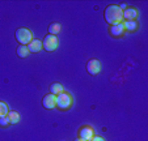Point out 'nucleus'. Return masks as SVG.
<instances>
[{
	"label": "nucleus",
	"mask_w": 148,
	"mask_h": 141,
	"mask_svg": "<svg viewBox=\"0 0 148 141\" xmlns=\"http://www.w3.org/2000/svg\"><path fill=\"white\" fill-rule=\"evenodd\" d=\"M103 16H105V20H106L108 24H110V25H117V24H119V22L122 21L123 12L121 11L118 5L112 4V5H109L105 9Z\"/></svg>",
	"instance_id": "f257e3e1"
},
{
	"label": "nucleus",
	"mask_w": 148,
	"mask_h": 141,
	"mask_svg": "<svg viewBox=\"0 0 148 141\" xmlns=\"http://www.w3.org/2000/svg\"><path fill=\"white\" fill-rule=\"evenodd\" d=\"M14 37H16L17 42H18L21 46H28V44L33 41V34L26 28H18L16 30V33H14Z\"/></svg>",
	"instance_id": "f03ea898"
},
{
	"label": "nucleus",
	"mask_w": 148,
	"mask_h": 141,
	"mask_svg": "<svg viewBox=\"0 0 148 141\" xmlns=\"http://www.w3.org/2000/svg\"><path fill=\"white\" fill-rule=\"evenodd\" d=\"M71 105H72V97H71L70 93L63 91V93L56 95V106L60 110H67L71 107Z\"/></svg>",
	"instance_id": "7ed1b4c3"
},
{
	"label": "nucleus",
	"mask_w": 148,
	"mask_h": 141,
	"mask_svg": "<svg viewBox=\"0 0 148 141\" xmlns=\"http://www.w3.org/2000/svg\"><path fill=\"white\" fill-rule=\"evenodd\" d=\"M42 46H43V48H45L46 51H49V52L55 51L56 47H58V38H56L55 35H50V34H49V35L43 39Z\"/></svg>",
	"instance_id": "20e7f679"
},
{
	"label": "nucleus",
	"mask_w": 148,
	"mask_h": 141,
	"mask_svg": "<svg viewBox=\"0 0 148 141\" xmlns=\"http://www.w3.org/2000/svg\"><path fill=\"white\" fill-rule=\"evenodd\" d=\"M87 71H88V73H90V75H93V76L98 75L100 71H101L100 61H98L97 59H92V60H89L87 63Z\"/></svg>",
	"instance_id": "39448f33"
},
{
	"label": "nucleus",
	"mask_w": 148,
	"mask_h": 141,
	"mask_svg": "<svg viewBox=\"0 0 148 141\" xmlns=\"http://www.w3.org/2000/svg\"><path fill=\"white\" fill-rule=\"evenodd\" d=\"M42 105H43L45 108H47V110L55 108L56 107V95H54V94H47V95H45L43 99H42Z\"/></svg>",
	"instance_id": "423d86ee"
},
{
	"label": "nucleus",
	"mask_w": 148,
	"mask_h": 141,
	"mask_svg": "<svg viewBox=\"0 0 148 141\" xmlns=\"http://www.w3.org/2000/svg\"><path fill=\"white\" fill-rule=\"evenodd\" d=\"M93 136H95L93 128L89 127V125H84V127H81L80 131H79V137L83 138V140H85V141H89Z\"/></svg>",
	"instance_id": "0eeeda50"
},
{
	"label": "nucleus",
	"mask_w": 148,
	"mask_h": 141,
	"mask_svg": "<svg viewBox=\"0 0 148 141\" xmlns=\"http://www.w3.org/2000/svg\"><path fill=\"white\" fill-rule=\"evenodd\" d=\"M26 47H28L29 52H39V51L43 48V46H42V41H39V39H33Z\"/></svg>",
	"instance_id": "6e6552de"
},
{
	"label": "nucleus",
	"mask_w": 148,
	"mask_h": 141,
	"mask_svg": "<svg viewBox=\"0 0 148 141\" xmlns=\"http://www.w3.org/2000/svg\"><path fill=\"white\" fill-rule=\"evenodd\" d=\"M138 17V12L134 8H127L126 11H123V18H126V21H134Z\"/></svg>",
	"instance_id": "1a4fd4ad"
},
{
	"label": "nucleus",
	"mask_w": 148,
	"mask_h": 141,
	"mask_svg": "<svg viewBox=\"0 0 148 141\" xmlns=\"http://www.w3.org/2000/svg\"><path fill=\"white\" fill-rule=\"evenodd\" d=\"M123 31H125V28H123L122 22H119V24H117V25H112V28H110V34H112L113 37L122 35Z\"/></svg>",
	"instance_id": "9d476101"
},
{
	"label": "nucleus",
	"mask_w": 148,
	"mask_h": 141,
	"mask_svg": "<svg viewBox=\"0 0 148 141\" xmlns=\"http://www.w3.org/2000/svg\"><path fill=\"white\" fill-rule=\"evenodd\" d=\"M64 91V88L60 85L59 82H54L50 85V94H54V95H58V94L63 93Z\"/></svg>",
	"instance_id": "9b49d317"
},
{
	"label": "nucleus",
	"mask_w": 148,
	"mask_h": 141,
	"mask_svg": "<svg viewBox=\"0 0 148 141\" xmlns=\"http://www.w3.org/2000/svg\"><path fill=\"white\" fill-rule=\"evenodd\" d=\"M7 118H8V120H9V124H17V123L20 122V115L16 111H9V112L7 114Z\"/></svg>",
	"instance_id": "f8f14e48"
},
{
	"label": "nucleus",
	"mask_w": 148,
	"mask_h": 141,
	"mask_svg": "<svg viewBox=\"0 0 148 141\" xmlns=\"http://www.w3.org/2000/svg\"><path fill=\"white\" fill-rule=\"evenodd\" d=\"M17 56H18V58H28V55L30 52H29V50H28V47L26 46H21V44H20L18 47H17Z\"/></svg>",
	"instance_id": "ddd939ff"
},
{
	"label": "nucleus",
	"mask_w": 148,
	"mask_h": 141,
	"mask_svg": "<svg viewBox=\"0 0 148 141\" xmlns=\"http://www.w3.org/2000/svg\"><path fill=\"white\" fill-rule=\"evenodd\" d=\"M59 31H60V24H58V22H53V24L49 26V33H50V35H56V34H59Z\"/></svg>",
	"instance_id": "4468645a"
},
{
	"label": "nucleus",
	"mask_w": 148,
	"mask_h": 141,
	"mask_svg": "<svg viewBox=\"0 0 148 141\" xmlns=\"http://www.w3.org/2000/svg\"><path fill=\"white\" fill-rule=\"evenodd\" d=\"M123 28L127 31H135L138 29V24L135 21H126L125 24H123Z\"/></svg>",
	"instance_id": "2eb2a0df"
},
{
	"label": "nucleus",
	"mask_w": 148,
	"mask_h": 141,
	"mask_svg": "<svg viewBox=\"0 0 148 141\" xmlns=\"http://www.w3.org/2000/svg\"><path fill=\"white\" fill-rule=\"evenodd\" d=\"M8 112H9V108H8V106H7V103L0 101V118H1V116H7Z\"/></svg>",
	"instance_id": "dca6fc26"
},
{
	"label": "nucleus",
	"mask_w": 148,
	"mask_h": 141,
	"mask_svg": "<svg viewBox=\"0 0 148 141\" xmlns=\"http://www.w3.org/2000/svg\"><path fill=\"white\" fill-rule=\"evenodd\" d=\"M0 125L1 127H7V125H9V120L7 116H1L0 118Z\"/></svg>",
	"instance_id": "f3484780"
},
{
	"label": "nucleus",
	"mask_w": 148,
	"mask_h": 141,
	"mask_svg": "<svg viewBox=\"0 0 148 141\" xmlns=\"http://www.w3.org/2000/svg\"><path fill=\"white\" fill-rule=\"evenodd\" d=\"M89 141H105V140H103V138L101 137V136H93V137L90 138Z\"/></svg>",
	"instance_id": "a211bd4d"
},
{
	"label": "nucleus",
	"mask_w": 148,
	"mask_h": 141,
	"mask_svg": "<svg viewBox=\"0 0 148 141\" xmlns=\"http://www.w3.org/2000/svg\"><path fill=\"white\" fill-rule=\"evenodd\" d=\"M75 141H85V140H83V138H80V137H77V138H75Z\"/></svg>",
	"instance_id": "6ab92c4d"
}]
</instances>
